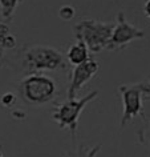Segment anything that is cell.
Wrapping results in <instances>:
<instances>
[{
	"mask_svg": "<svg viewBox=\"0 0 150 157\" xmlns=\"http://www.w3.org/2000/svg\"><path fill=\"white\" fill-rule=\"evenodd\" d=\"M101 151V145L98 144L96 147H88V145H80L77 149H74L68 153L65 157H97Z\"/></svg>",
	"mask_w": 150,
	"mask_h": 157,
	"instance_id": "10",
	"label": "cell"
},
{
	"mask_svg": "<svg viewBox=\"0 0 150 157\" xmlns=\"http://www.w3.org/2000/svg\"><path fill=\"white\" fill-rule=\"evenodd\" d=\"M21 67L27 73L66 68V60L60 51L48 45H27L23 48Z\"/></svg>",
	"mask_w": 150,
	"mask_h": 157,
	"instance_id": "1",
	"label": "cell"
},
{
	"mask_svg": "<svg viewBox=\"0 0 150 157\" xmlns=\"http://www.w3.org/2000/svg\"><path fill=\"white\" fill-rule=\"evenodd\" d=\"M0 157H7V156H6V155H4V153H3L2 151H0Z\"/></svg>",
	"mask_w": 150,
	"mask_h": 157,
	"instance_id": "17",
	"label": "cell"
},
{
	"mask_svg": "<svg viewBox=\"0 0 150 157\" xmlns=\"http://www.w3.org/2000/svg\"><path fill=\"white\" fill-rule=\"evenodd\" d=\"M97 96H98V91H92L80 100L68 99L66 101L58 104L54 108V111L52 113L53 120L58 124V128L60 129H65V128L69 129L72 140L76 139V133L78 129V120H80L82 111Z\"/></svg>",
	"mask_w": 150,
	"mask_h": 157,
	"instance_id": "4",
	"label": "cell"
},
{
	"mask_svg": "<svg viewBox=\"0 0 150 157\" xmlns=\"http://www.w3.org/2000/svg\"><path fill=\"white\" fill-rule=\"evenodd\" d=\"M0 103H2V105H4V107L9 108V107H12V105L16 103V96H15L13 93H11V92H7V93H4V95L2 96Z\"/></svg>",
	"mask_w": 150,
	"mask_h": 157,
	"instance_id": "13",
	"label": "cell"
},
{
	"mask_svg": "<svg viewBox=\"0 0 150 157\" xmlns=\"http://www.w3.org/2000/svg\"><path fill=\"white\" fill-rule=\"evenodd\" d=\"M74 15H76V10L72 6H62L58 10V16L64 21H70L74 17Z\"/></svg>",
	"mask_w": 150,
	"mask_h": 157,
	"instance_id": "11",
	"label": "cell"
},
{
	"mask_svg": "<svg viewBox=\"0 0 150 157\" xmlns=\"http://www.w3.org/2000/svg\"><path fill=\"white\" fill-rule=\"evenodd\" d=\"M138 139H140V143H145V140H148V143L150 144V121L148 124V127L142 128L140 133H138Z\"/></svg>",
	"mask_w": 150,
	"mask_h": 157,
	"instance_id": "14",
	"label": "cell"
},
{
	"mask_svg": "<svg viewBox=\"0 0 150 157\" xmlns=\"http://www.w3.org/2000/svg\"><path fill=\"white\" fill-rule=\"evenodd\" d=\"M57 84L52 77L41 73H29L19 84L23 100L29 105H41L51 101L56 95Z\"/></svg>",
	"mask_w": 150,
	"mask_h": 157,
	"instance_id": "3",
	"label": "cell"
},
{
	"mask_svg": "<svg viewBox=\"0 0 150 157\" xmlns=\"http://www.w3.org/2000/svg\"><path fill=\"white\" fill-rule=\"evenodd\" d=\"M114 2H117V0H114Z\"/></svg>",
	"mask_w": 150,
	"mask_h": 157,
	"instance_id": "18",
	"label": "cell"
},
{
	"mask_svg": "<svg viewBox=\"0 0 150 157\" xmlns=\"http://www.w3.org/2000/svg\"><path fill=\"white\" fill-rule=\"evenodd\" d=\"M142 89H144V97L145 99H150V81L149 83H144Z\"/></svg>",
	"mask_w": 150,
	"mask_h": 157,
	"instance_id": "15",
	"label": "cell"
},
{
	"mask_svg": "<svg viewBox=\"0 0 150 157\" xmlns=\"http://www.w3.org/2000/svg\"><path fill=\"white\" fill-rule=\"evenodd\" d=\"M100 69L98 61L93 59H88L86 61L81 63L78 65H73L70 83L68 87V99H76L78 91L88 83L92 77L96 76V73Z\"/></svg>",
	"mask_w": 150,
	"mask_h": 157,
	"instance_id": "7",
	"label": "cell"
},
{
	"mask_svg": "<svg viewBox=\"0 0 150 157\" xmlns=\"http://www.w3.org/2000/svg\"><path fill=\"white\" fill-rule=\"evenodd\" d=\"M11 33L9 27L6 21H0V53L4 51V37Z\"/></svg>",
	"mask_w": 150,
	"mask_h": 157,
	"instance_id": "12",
	"label": "cell"
},
{
	"mask_svg": "<svg viewBox=\"0 0 150 157\" xmlns=\"http://www.w3.org/2000/svg\"><path fill=\"white\" fill-rule=\"evenodd\" d=\"M76 44L70 45L66 52V60L72 65H78L89 59V51L86 48L85 43L80 39H76Z\"/></svg>",
	"mask_w": 150,
	"mask_h": 157,
	"instance_id": "8",
	"label": "cell"
},
{
	"mask_svg": "<svg viewBox=\"0 0 150 157\" xmlns=\"http://www.w3.org/2000/svg\"><path fill=\"white\" fill-rule=\"evenodd\" d=\"M144 13L145 16L150 19V0H145V4H144Z\"/></svg>",
	"mask_w": 150,
	"mask_h": 157,
	"instance_id": "16",
	"label": "cell"
},
{
	"mask_svg": "<svg viewBox=\"0 0 150 157\" xmlns=\"http://www.w3.org/2000/svg\"><path fill=\"white\" fill-rule=\"evenodd\" d=\"M114 23L86 19L78 21L73 27V33L76 39H80L85 43L90 53H98L108 47Z\"/></svg>",
	"mask_w": 150,
	"mask_h": 157,
	"instance_id": "2",
	"label": "cell"
},
{
	"mask_svg": "<svg viewBox=\"0 0 150 157\" xmlns=\"http://www.w3.org/2000/svg\"><path fill=\"white\" fill-rule=\"evenodd\" d=\"M23 3V0H0V15L3 20H12L17 7Z\"/></svg>",
	"mask_w": 150,
	"mask_h": 157,
	"instance_id": "9",
	"label": "cell"
},
{
	"mask_svg": "<svg viewBox=\"0 0 150 157\" xmlns=\"http://www.w3.org/2000/svg\"><path fill=\"white\" fill-rule=\"evenodd\" d=\"M145 37V31L140 29L137 27L126 20L124 12L117 15V21L113 27L112 36H110L109 44L106 49L109 51H122L134 40H140Z\"/></svg>",
	"mask_w": 150,
	"mask_h": 157,
	"instance_id": "6",
	"label": "cell"
},
{
	"mask_svg": "<svg viewBox=\"0 0 150 157\" xmlns=\"http://www.w3.org/2000/svg\"><path fill=\"white\" fill-rule=\"evenodd\" d=\"M144 83L138 84H122L118 87V92L122 99V117L121 128H125L134 119L142 117L144 115Z\"/></svg>",
	"mask_w": 150,
	"mask_h": 157,
	"instance_id": "5",
	"label": "cell"
}]
</instances>
